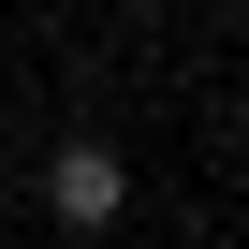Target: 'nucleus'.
Listing matches in <instances>:
<instances>
[{
  "instance_id": "nucleus-1",
  "label": "nucleus",
  "mask_w": 249,
  "mask_h": 249,
  "mask_svg": "<svg viewBox=\"0 0 249 249\" xmlns=\"http://www.w3.org/2000/svg\"><path fill=\"white\" fill-rule=\"evenodd\" d=\"M117 205H132L117 147H59V161H44V220H59V234H117Z\"/></svg>"
}]
</instances>
